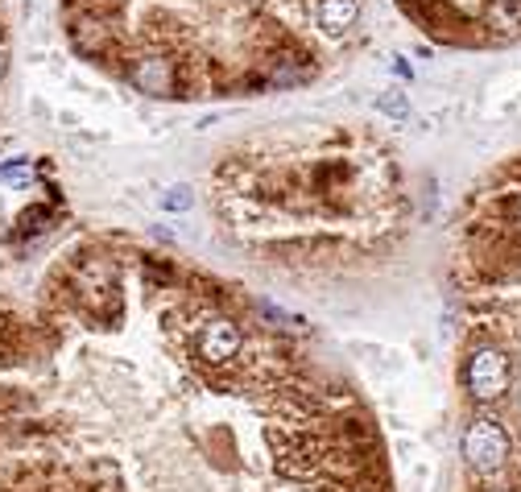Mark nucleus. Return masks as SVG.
I'll return each mask as SVG.
<instances>
[{"label":"nucleus","mask_w":521,"mask_h":492,"mask_svg":"<svg viewBox=\"0 0 521 492\" xmlns=\"http://www.w3.org/2000/svg\"><path fill=\"white\" fill-rule=\"evenodd\" d=\"M509 377H513V364L505 356V348L488 344V339H476L468 348V356H463V393H468V401L476 409L501 401L505 389H509Z\"/></svg>","instance_id":"2"},{"label":"nucleus","mask_w":521,"mask_h":492,"mask_svg":"<svg viewBox=\"0 0 521 492\" xmlns=\"http://www.w3.org/2000/svg\"><path fill=\"white\" fill-rule=\"evenodd\" d=\"M0 179H4V182H29V162H25V157L4 162V166H0Z\"/></svg>","instance_id":"8"},{"label":"nucleus","mask_w":521,"mask_h":492,"mask_svg":"<svg viewBox=\"0 0 521 492\" xmlns=\"http://www.w3.org/2000/svg\"><path fill=\"white\" fill-rule=\"evenodd\" d=\"M0 75H4V54H0Z\"/></svg>","instance_id":"10"},{"label":"nucleus","mask_w":521,"mask_h":492,"mask_svg":"<svg viewBox=\"0 0 521 492\" xmlns=\"http://www.w3.org/2000/svg\"><path fill=\"white\" fill-rule=\"evenodd\" d=\"M129 83L141 96H178L182 91L178 62H170L166 54H137V59H129Z\"/></svg>","instance_id":"3"},{"label":"nucleus","mask_w":521,"mask_h":492,"mask_svg":"<svg viewBox=\"0 0 521 492\" xmlns=\"http://www.w3.org/2000/svg\"><path fill=\"white\" fill-rule=\"evenodd\" d=\"M162 207H170V211H187V207H195V194H190L187 186H170V191L162 194Z\"/></svg>","instance_id":"7"},{"label":"nucleus","mask_w":521,"mask_h":492,"mask_svg":"<svg viewBox=\"0 0 521 492\" xmlns=\"http://www.w3.org/2000/svg\"><path fill=\"white\" fill-rule=\"evenodd\" d=\"M0 492H25L21 484H9V480H0Z\"/></svg>","instance_id":"9"},{"label":"nucleus","mask_w":521,"mask_h":492,"mask_svg":"<svg viewBox=\"0 0 521 492\" xmlns=\"http://www.w3.org/2000/svg\"><path fill=\"white\" fill-rule=\"evenodd\" d=\"M377 112L381 116H389V121H405L410 104H405L402 91H385V96H377Z\"/></svg>","instance_id":"5"},{"label":"nucleus","mask_w":521,"mask_h":492,"mask_svg":"<svg viewBox=\"0 0 521 492\" xmlns=\"http://www.w3.org/2000/svg\"><path fill=\"white\" fill-rule=\"evenodd\" d=\"M50 219V207H29L21 219H17V228H21V236H34V232H42L37 224H46Z\"/></svg>","instance_id":"6"},{"label":"nucleus","mask_w":521,"mask_h":492,"mask_svg":"<svg viewBox=\"0 0 521 492\" xmlns=\"http://www.w3.org/2000/svg\"><path fill=\"white\" fill-rule=\"evenodd\" d=\"M207 306L182 298L149 339L112 331V348L0 389V480L25 492H393L352 385L285 327H265L232 364L203 361L195 323Z\"/></svg>","instance_id":"1"},{"label":"nucleus","mask_w":521,"mask_h":492,"mask_svg":"<svg viewBox=\"0 0 521 492\" xmlns=\"http://www.w3.org/2000/svg\"><path fill=\"white\" fill-rule=\"evenodd\" d=\"M360 17V0H319V9H315V25H319L323 34H348Z\"/></svg>","instance_id":"4"}]
</instances>
